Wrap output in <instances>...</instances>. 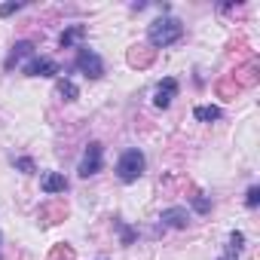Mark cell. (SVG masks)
Returning <instances> with one entry per match:
<instances>
[{
    "label": "cell",
    "mask_w": 260,
    "mask_h": 260,
    "mask_svg": "<svg viewBox=\"0 0 260 260\" xmlns=\"http://www.w3.org/2000/svg\"><path fill=\"white\" fill-rule=\"evenodd\" d=\"M184 37V25L178 22V19H172V16H162V19H156L150 28H147V43L153 46V52L156 49H166V46H172V43H178Z\"/></svg>",
    "instance_id": "cell-1"
},
{
    "label": "cell",
    "mask_w": 260,
    "mask_h": 260,
    "mask_svg": "<svg viewBox=\"0 0 260 260\" xmlns=\"http://www.w3.org/2000/svg\"><path fill=\"white\" fill-rule=\"evenodd\" d=\"M144 169H147V159H144V153H141L138 147L122 150V156L116 159V178H119L122 184H135V181L144 175Z\"/></svg>",
    "instance_id": "cell-2"
},
{
    "label": "cell",
    "mask_w": 260,
    "mask_h": 260,
    "mask_svg": "<svg viewBox=\"0 0 260 260\" xmlns=\"http://www.w3.org/2000/svg\"><path fill=\"white\" fill-rule=\"evenodd\" d=\"M74 64H77V68L83 71V77H89V80H101V77H104V61H101V55L92 52L89 46H77Z\"/></svg>",
    "instance_id": "cell-3"
},
{
    "label": "cell",
    "mask_w": 260,
    "mask_h": 260,
    "mask_svg": "<svg viewBox=\"0 0 260 260\" xmlns=\"http://www.w3.org/2000/svg\"><path fill=\"white\" fill-rule=\"evenodd\" d=\"M104 169V144L101 141H92L89 147H86V153H83V159H80V178H92V175H98Z\"/></svg>",
    "instance_id": "cell-4"
},
{
    "label": "cell",
    "mask_w": 260,
    "mask_h": 260,
    "mask_svg": "<svg viewBox=\"0 0 260 260\" xmlns=\"http://www.w3.org/2000/svg\"><path fill=\"white\" fill-rule=\"evenodd\" d=\"M22 74L25 77H58L61 74V64L55 61V58H31V61H25L22 64Z\"/></svg>",
    "instance_id": "cell-5"
},
{
    "label": "cell",
    "mask_w": 260,
    "mask_h": 260,
    "mask_svg": "<svg viewBox=\"0 0 260 260\" xmlns=\"http://www.w3.org/2000/svg\"><path fill=\"white\" fill-rule=\"evenodd\" d=\"M178 89H181V83H178L175 77H166V80H162V83L156 86V92H153V104L166 110V107H169V104L175 101V95H178Z\"/></svg>",
    "instance_id": "cell-6"
},
{
    "label": "cell",
    "mask_w": 260,
    "mask_h": 260,
    "mask_svg": "<svg viewBox=\"0 0 260 260\" xmlns=\"http://www.w3.org/2000/svg\"><path fill=\"white\" fill-rule=\"evenodd\" d=\"M159 220H162V226H172V230H187V223H190V211H187L184 205H172V208H162Z\"/></svg>",
    "instance_id": "cell-7"
},
{
    "label": "cell",
    "mask_w": 260,
    "mask_h": 260,
    "mask_svg": "<svg viewBox=\"0 0 260 260\" xmlns=\"http://www.w3.org/2000/svg\"><path fill=\"white\" fill-rule=\"evenodd\" d=\"M25 58H28V61L34 58V43H31V40H19V43L10 49V58H7V71H13V68H16V64H22Z\"/></svg>",
    "instance_id": "cell-8"
},
{
    "label": "cell",
    "mask_w": 260,
    "mask_h": 260,
    "mask_svg": "<svg viewBox=\"0 0 260 260\" xmlns=\"http://www.w3.org/2000/svg\"><path fill=\"white\" fill-rule=\"evenodd\" d=\"M40 187H43V193H49V196L68 193V178H64L61 172H46V175L40 178Z\"/></svg>",
    "instance_id": "cell-9"
},
{
    "label": "cell",
    "mask_w": 260,
    "mask_h": 260,
    "mask_svg": "<svg viewBox=\"0 0 260 260\" xmlns=\"http://www.w3.org/2000/svg\"><path fill=\"white\" fill-rule=\"evenodd\" d=\"M83 37H86V25H71V28H64L61 34H58V46L61 49H71V46H83Z\"/></svg>",
    "instance_id": "cell-10"
},
{
    "label": "cell",
    "mask_w": 260,
    "mask_h": 260,
    "mask_svg": "<svg viewBox=\"0 0 260 260\" xmlns=\"http://www.w3.org/2000/svg\"><path fill=\"white\" fill-rule=\"evenodd\" d=\"M153 58H156V52L147 49V46H132V49H128V64H132V68H150Z\"/></svg>",
    "instance_id": "cell-11"
},
{
    "label": "cell",
    "mask_w": 260,
    "mask_h": 260,
    "mask_svg": "<svg viewBox=\"0 0 260 260\" xmlns=\"http://www.w3.org/2000/svg\"><path fill=\"white\" fill-rule=\"evenodd\" d=\"M193 116H196L199 122H214V119H220V107H214V104H199V107H193Z\"/></svg>",
    "instance_id": "cell-12"
},
{
    "label": "cell",
    "mask_w": 260,
    "mask_h": 260,
    "mask_svg": "<svg viewBox=\"0 0 260 260\" xmlns=\"http://www.w3.org/2000/svg\"><path fill=\"white\" fill-rule=\"evenodd\" d=\"M242 248H245V236H242L239 230H233V233H230V245H226V260L239 257V254H242Z\"/></svg>",
    "instance_id": "cell-13"
},
{
    "label": "cell",
    "mask_w": 260,
    "mask_h": 260,
    "mask_svg": "<svg viewBox=\"0 0 260 260\" xmlns=\"http://www.w3.org/2000/svg\"><path fill=\"white\" fill-rule=\"evenodd\" d=\"M58 95H61L64 101H77V98H80V89H77L68 77H61V80H58Z\"/></svg>",
    "instance_id": "cell-14"
},
{
    "label": "cell",
    "mask_w": 260,
    "mask_h": 260,
    "mask_svg": "<svg viewBox=\"0 0 260 260\" xmlns=\"http://www.w3.org/2000/svg\"><path fill=\"white\" fill-rule=\"evenodd\" d=\"M116 230H119V242H122V245H132V242L138 239V233H135L132 226H125L122 220H116Z\"/></svg>",
    "instance_id": "cell-15"
},
{
    "label": "cell",
    "mask_w": 260,
    "mask_h": 260,
    "mask_svg": "<svg viewBox=\"0 0 260 260\" xmlns=\"http://www.w3.org/2000/svg\"><path fill=\"white\" fill-rule=\"evenodd\" d=\"M190 205H193L196 214H208V211H211V199H205V196H193Z\"/></svg>",
    "instance_id": "cell-16"
},
{
    "label": "cell",
    "mask_w": 260,
    "mask_h": 260,
    "mask_svg": "<svg viewBox=\"0 0 260 260\" xmlns=\"http://www.w3.org/2000/svg\"><path fill=\"white\" fill-rule=\"evenodd\" d=\"M40 214L46 217L43 223H52V217H64V205H46V208H43Z\"/></svg>",
    "instance_id": "cell-17"
},
{
    "label": "cell",
    "mask_w": 260,
    "mask_h": 260,
    "mask_svg": "<svg viewBox=\"0 0 260 260\" xmlns=\"http://www.w3.org/2000/svg\"><path fill=\"white\" fill-rule=\"evenodd\" d=\"M16 169H19L22 175H34V172H37V166H34V159H31V156H22V159H16Z\"/></svg>",
    "instance_id": "cell-18"
},
{
    "label": "cell",
    "mask_w": 260,
    "mask_h": 260,
    "mask_svg": "<svg viewBox=\"0 0 260 260\" xmlns=\"http://www.w3.org/2000/svg\"><path fill=\"white\" fill-rule=\"evenodd\" d=\"M245 205H248V208H257V205H260V187H257V184L248 187V193H245Z\"/></svg>",
    "instance_id": "cell-19"
},
{
    "label": "cell",
    "mask_w": 260,
    "mask_h": 260,
    "mask_svg": "<svg viewBox=\"0 0 260 260\" xmlns=\"http://www.w3.org/2000/svg\"><path fill=\"white\" fill-rule=\"evenodd\" d=\"M19 10H22V4H16V0H13V4H4V7H0V19H7V16H13Z\"/></svg>",
    "instance_id": "cell-20"
},
{
    "label": "cell",
    "mask_w": 260,
    "mask_h": 260,
    "mask_svg": "<svg viewBox=\"0 0 260 260\" xmlns=\"http://www.w3.org/2000/svg\"><path fill=\"white\" fill-rule=\"evenodd\" d=\"M0 245H4V233H0Z\"/></svg>",
    "instance_id": "cell-21"
},
{
    "label": "cell",
    "mask_w": 260,
    "mask_h": 260,
    "mask_svg": "<svg viewBox=\"0 0 260 260\" xmlns=\"http://www.w3.org/2000/svg\"><path fill=\"white\" fill-rule=\"evenodd\" d=\"M220 260H226V257H220Z\"/></svg>",
    "instance_id": "cell-22"
}]
</instances>
